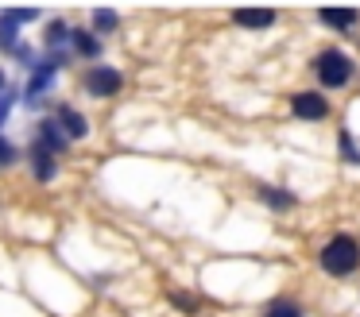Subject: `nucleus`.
Returning <instances> with one entry per match:
<instances>
[{
  "instance_id": "obj_6",
  "label": "nucleus",
  "mask_w": 360,
  "mask_h": 317,
  "mask_svg": "<svg viewBox=\"0 0 360 317\" xmlns=\"http://www.w3.org/2000/svg\"><path fill=\"white\" fill-rule=\"evenodd\" d=\"M58 120H63V131L70 139H82L89 131V124H86V116L82 112H74V108H63V116H58Z\"/></svg>"
},
{
  "instance_id": "obj_17",
  "label": "nucleus",
  "mask_w": 360,
  "mask_h": 317,
  "mask_svg": "<svg viewBox=\"0 0 360 317\" xmlns=\"http://www.w3.org/2000/svg\"><path fill=\"white\" fill-rule=\"evenodd\" d=\"M94 20H97V27H105V31H109V27H117V15H112V12H97Z\"/></svg>"
},
{
  "instance_id": "obj_8",
  "label": "nucleus",
  "mask_w": 360,
  "mask_h": 317,
  "mask_svg": "<svg viewBox=\"0 0 360 317\" xmlns=\"http://www.w3.org/2000/svg\"><path fill=\"white\" fill-rule=\"evenodd\" d=\"M39 136H43V147H47V151H63V143H66V131L58 128L55 120H43V124H39Z\"/></svg>"
},
{
  "instance_id": "obj_18",
  "label": "nucleus",
  "mask_w": 360,
  "mask_h": 317,
  "mask_svg": "<svg viewBox=\"0 0 360 317\" xmlns=\"http://www.w3.org/2000/svg\"><path fill=\"white\" fill-rule=\"evenodd\" d=\"M264 198L271 201V205H290V198H287V193H275V190H264Z\"/></svg>"
},
{
  "instance_id": "obj_11",
  "label": "nucleus",
  "mask_w": 360,
  "mask_h": 317,
  "mask_svg": "<svg viewBox=\"0 0 360 317\" xmlns=\"http://www.w3.org/2000/svg\"><path fill=\"white\" fill-rule=\"evenodd\" d=\"M74 43H78V51L89 54V58H94V54H101V43H97L94 35H86V31H74Z\"/></svg>"
},
{
  "instance_id": "obj_19",
  "label": "nucleus",
  "mask_w": 360,
  "mask_h": 317,
  "mask_svg": "<svg viewBox=\"0 0 360 317\" xmlns=\"http://www.w3.org/2000/svg\"><path fill=\"white\" fill-rule=\"evenodd\" d=\"M8 162H12V147L0 139V167H8Z\"/></svg>"
},
{
  "instance_id": "obj_20",
  "label": "nucleus",
  "mask_w": 360,
  "mask_h": 317,
  "mask_svg": "<svg viewBox=\"0 0 360 317\" xmlns=\"http://www.w3.org/2000/svg\"><path fill=\"white\" fill-rule=\"evenodd\" d=\"M0 93H4V74H0Z\"/></svg>"
},
{
  "instance_id": "obj_7",
  "label": "nucleus",
  "mask_w": 360,
  "mask_h": 317,
  "mask_svg": "<svg viewBox=\"0 0 360 317\" xmlns=\"http://www.w3.org/2000/svg\"><path fill=\"white\" fill-rule=\"evenodd\" d=\"M321 23H329V27H356V12H345V8H321Z\"/></svg>"
},
{
  "instance_id": "obj_12",
  "label": "nucleus",
  "mask_w": 360,
  "mask_h": 317,
  "mask_svg": "<svg viewBox=\"0 0 360 317\" xmlns=\"http://www.w3.org/2000/svg\"><path fill=\"white\" fill-rule=\"evenodd\" d=\"M70 35H74V31L66 27V23H51V31H47V43H51V46H58V43H66Z\"/></svg>"
},
{
  "instance_id": "obj_15",
  "label": "nucleus",
  "mask_w": 360,
  "mask_h": 317,
  "mask_svg": "<svg viewBox=\"0 0 360 317\" xmlns=\"http://www.w3.org/2000/svg\"><path fill=\"white\" fill-rule=\"evenodd\" d=\"M341 151H345V159H349V162H360V147H352L349 136H341Z\"/></svg>"
},
{
  "instance_id": "obj_1",
  "label": "nucleus",
  "mask_w": 360,
  "mask_h": 317,
  "mask_svg": "<svg viewBox=\"0 0 360 317\" xmlns=\"http://www.w3.org/2000/svg\"><path fill=\"white\" fill-rule=\"evenodd\" d=\"M356 263H360V247H356V240H349V236H333L326 244V252H321V267H326L329 275H349Z\"/></svg>"
},
{
  "instance_id": "obj_5",
  "label": "nucleus",
  "mask_w": 360,
  "mask_h": 317,
  "mask_svg": "<svg viewBox=\"0 0 360 317\" xmlns=\"http://www.w3.org/2000/svg\"><path fill=\"white\" fill-rule=\"evenodd\" d=\"M55 70H58V62H39V66H35L32 82H27V101H35L43 89H47L51 77H55Z\"/></svg>"
},
{
  "instance_id": "obj_4",
  "label": "nucleus",
  "mask_w": 360,
  "mask_h": 317,
  "mask_svg": "<svg viewBox=\"0 0 360 317\" xmlns=\"http://www.w3.org/2000/svg\"><path fill=\"white\" fill-rule=\"evenodd\" d=\"M120 89V74L112 66H94V74H89V93L94 97H112V93Z\"/></svg>"
},
{
  "instance_id": "obj_13",
  "label": "nucleus",
  "mask_w": 360,
  "mask_h": 317,
  "mask_svg": "<svg viewBox=\"0 0 360 317\" xmlns=\"http://www.w3.org/2000/svg\"><path fill=\"white\" fill-rule=\"evenodd\" d=\"M267 317H302V309L290 306V302H275V306L267 309Z\"/></svg>"
},
{
  "instance_id": "obj_14",
  "label": "nucleus",
  "mask_w": 360,
  "mask_h": 317,
  "mask_svg": "<svg viewBox=\"0 0 360 317\" xmlns=\"http://www.w3.org/2000/svg\"><path fill=\"white\" fill-rule=\"evenodd\" d=\"M0 43H4V46L16 43V31H12V20H8V15H4V23H0Z\"/></svg>"
},
{
  "instance_id": "obj_10",
  "label": "nucleus",
  "mask_w": 360,
  "mask_h": 317,
  "mask_svg": "<svg viewBox=\"0 0 360 317\" xmlns=\"http://www.w3.org/2000/svg\"><path fill=\"white\" fill-rule=\"evenodd\" d=\"M233 20L240 27H267L275 20V12H248V8H240V12H233Z\"/></svg>"
},
{
  "instance_id": "obj_16",
  "label": "nucleus",
  "mask_w": 360,
  "mask_h": 317,
  "mask_svg": "<svg viewBox=\"0 0 360 317\" xmlns=\"http://www.w3.org/2000/svg\"><path fill=\"white\" fill-rule=\"evenodd\" d=\"M12 101H16L12 93H0V124L8 120V112H12Z\"/></svg>"
},
{
  "instance_id": "obj_2",
  "label": "nucleus",
  "mask_w": 360,
  "mask_h": 317,
  "mask_svg": "<svg viewBox=\"0 0 360 317\" xmlns=\"http://www.w3.org/2000/svg\"><path fill=\"white\" fill-rule=\"evenodd\" d=\"M349 74H352V62L345 58L341 51H326L318 58V77L326 85H345V82H349Z\"/></svg>"
},
{
  "instance_id": "obj_9",
  "label": "nucleus",
  "mask_w": 360,
  "mask_h": 317,
  "mask_svg": "<svg viewBox=\"0 0 360 317\" xmlns=\"http://www.w3.org/2000/svg\"><path fill=\"white\" fill-rule=\"evenodd\" d=\"M32 159H35V174L43 178V182H47V178H55V151H47V147H35L32 151Z\"/></svg>"
},
{
  "instance_id": "obj_3",
  "label": "nucleus",
  "mask_w": 360,
  "mask_h": 317,
  "mask_svg": "<svg viewBox=\"0 0 360 317\" xmlns=\"http://www.w3.org/2000/svg\"><path fill=\"white\" fill-rule=\"evenodd\" d=\"M290 108H295V116H302V120H321V116L329 112V105H326L321 93H295Z\"/></svg>"
}]
</instances>
